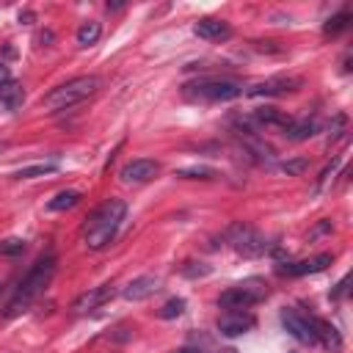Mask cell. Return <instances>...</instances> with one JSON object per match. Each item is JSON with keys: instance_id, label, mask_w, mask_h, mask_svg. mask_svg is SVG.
Returning a JSON list of instances; mask_svg holds the SVG:
<instances>
[{"instance_id": "obj_1", "label": "cell", "mask_w": 353, "mask_h": 353, "mask_svg": "<svg viewBox=\"0 0 353 353\" xmlns=\"http://www.w3.org/2000/svg\"><path fill=\"white\" fill-rule=\"evenodd\" d=\"M127 215V201L124 199H105L83 223V243L91 251H102L113 243L116 232L121 229Z\"/></svg>"}, {"instance_id": "obj_2", "label": "cell", "mask_w": 353, "mask_h": 353, "mask_svg": "<svg viewBox=\"0 0 353 353\" xmlns=\"http://www.w3.org/2000/svg\"><path fill=\"white\" fill-rule=\"evenodd\" d=\"M52 273H55V254H52V251H47L44 256H39V259H36V265H33V268L25 273V279L19 281V287H17L14 298H11V301H8V306H6V317H14V314L25 312V309L36 301V295L50 284Z\"/></svg>"}, {"instance_id": "obj_3", "label": "cell", "mask_w": 353, "mask_h": 353, "mask_svg": "<svg viewBox=\"0 0 353 353\" xmlns=\"http://www.w3.org/2000/svg\"><path fill=\"white\" fill-rule=\"evenodd\" d=\"M99 88V77L97 74H83V77H72L61 85H55L52 91H47L41 97V108L47 110H66V108H74L77 102L88 99L91 94H97Z\"/></svg>"}, {"instance_id": "obj_4", "label": "cell", "mask_w": 353, "mask_h": 353, "mask_svg": "<svg viewBox=\"0 0 353 353\" xmlns=\"http://www.w3.org/2000/svg\"><path fill=\"white\" fill-rule=\"evenodd\" d=\"M182 94L188 99H201V102H229L243 94V85L232 77H199L193 83H185Z\"/></svg>"}, {"instance_id": "obj_5", "label": "cell", "mask_w": 353, "mask_h": 353, "mask_svg": "<svg viewBox=\"0 0 353 353\" xmlns=\"http://www.w3.org/2000/svg\"><path fill=\"white\" fill-rule=\"evenodd\" d=\"M265 298H268V284L262 279H245V281L229 287L226 292H221L218 306H223V309H248V306H254Z\"/></svg>"}, {"instance_id": "obj_6", "label": "cell", "mask_w": 353, "mask_h": 353, "mask_svg": "<svg viewBox=\"0 0 353 353\" xmlns=\"http://www.w3.org/2000/svg\"><path fill=\"white\" fill-rule=\"evenodd\" d=\"M226 240H229V245H232L240 256H248V259L262 256V254L270 248V243L265 240V234L256 232V229L248 226V223H232V226L226 229Z\"/></svg>"}, {"instance_id": "obj_7", "label": "cell", "mask_w": 353, "mask_h": 353, "mask_svg": "<svg viewBox=\"0 0 353 353\" xmlns=\"http://www.w3.org/2000/svg\"><path fill=\"white\" fill-rule=\"evenodd\" d=\"M281 325L287 328V334L292 339H298L301 345H314V325H312V314H301L298 309H284L281 312Z\"/></svg>"}, {"instance_id": "obj_8", "label": "cell", "mask_w": 353, "mask_h": 353, "mask_svg": "<svg viewBox=\"0 0 353 353\" xmlns=\"http://www.w3.org/2000/svg\"><path fill=\"white\" fill-rule=\"evenodd\" d=\"M113 295H116L113 284H99V287H91V290H85L83 295H77V298H74V303H72V312H74V314H85V312H94V309L105 306L108 301H113Z\"/></svg>"}, {"instance_id": "obj_9", "label": "cell", "mask_w": 353, "mask_h": 353, "mask_svg": "<svg viewBox=\"0 0 353 353\" xmlns=\"http://www.w3.org/2000/svg\"><path fill=\"white\" fill-rule=\"evenodd\" d=\"M298 88H301V77H270V80L251 85L245 94L248 97H284V94H292Z\"/></svg>"}, {"instance_id": "obj_10", "label": "cell", "mask_w": 353, "mask_h": 353, "mask_svg": "<svg viewBox=\"0 0 353 353\" xmlns=\"http://www.w3.org/2000/svg\"><path fill=\"white\" fill-rule=\"evenodd\" d=\"M157 171H160V165H157L154 160H149V157H138V160H130V163L121 168L119 176H121V182H127V185H143V182L154 179Z\"/></svg>"}, {"instance_id": "obj_11", "label": "cell", "mask_w": 353, "mask_h": 353, "mask_svg": "<svg viewBox=\"0 0 353 353\" xmlns=\"http://www.w3.org/2000/svg\"><path fill=\"white\" fill-rule=\"evenodd\" d=\"M254 323H256L254 314L240 312V309H226V314H221V320H218V331L223 336H240V334L251 331Z\"/></svg>"}, {"instance_id": "obj_12", "label": "cell", "mask_w": 353, "mask_h": 353, "mask_svg": "<svg viewBox=\"0 0 353 353\" xmlns=\"http://www.w3.org/2000/svg\"><path fill=\"white\" fill-rule=\"evenodd\" d=\"M331 262H334V256H331V254H317V256H312V259L284 262V265H279V273H281V276H306V273H320V270H325Z\"/></svg>"}, {"instance_id": "obj_13", "label": "cell", "mask_w": 353, "mask_h": 353, "mask_svg": "<svg viewBox=\"0 0 353 353\" xmlns=\"http://www.w3.org/2000/svg\"><path fill=\"white\" fill-rule=\"evenodd\" d=\"M193 33H196L199 39H207V41H226V39L232 36V28H229V22H223V19L207 17V19H199V22L193 25Z\"/></svg>"}, {"instance_id": "obj_14", "label": "cell", "mask_w": 353, "mask_h": 353, "mask_svg": "<svg viewBox=\"0 0 353 353\" xmlns=\"http://www.w3.org/2000/svg\"><path fill=\"white\" fill-rule=\"evenodd\" d=\"M157 290H160V279H157V276H138V279H132V281L121 290V295H124L127 301H146V298H152Z\"/></svg>"}, {"instance_id": "obj_15", "label": "cell", "mask_w": 353, "mask_h": 353, "mask_svg": "<svg viewBox=\"0 0 353 353\" xmlns=\"http://www.w3.org/2000/svg\"><path fill=\"white\" fill-rule=\"evenodd\" d=\"M312 325H314V339L323 342L328 350H339L342 347V336H339L336 325H331L328 320H320V317H312Z\"/></svg>"}, {"instance_id": "obj_16", "label": "cell", "mask_w": 353, "mask_h": 353, "mask_svg": "<svg viewBox=\"0 0 353 353\" xmlns=\"http://www.w3.org/2000/svg\"><path fill=\"white\" fill-rule=\"evenodd\" d=\"M251 121L254 124H265V127H281V130H287L292 119L284 110H279V108H256L251 113Z\"/></svg>"}, {"instance_id": "obj_17", "label": "cell", "mask_w": 353, "mask_h": 353, "mask_svg": "<svg viewBox=\"0 0 353 353\" xmlns=\"http://www.w3.org/2000/svg\"><path fill=\"white\" fill-rule=\"evenodd\" d=\"M0 105H3L6 110H19V108L25 105V88H22L19 83H14V80L3 83V85H0Z\"/></svg>"}, {"instance_id": "obj_18", "label": "cell", "mask_w": 353, "mask_h": 353, "mask_svg": "<svg viewBox=\"0 0 353 353\" xmlns=\"http://www.w3.org/2000/svg\"><path fill=\"white\" fill-rule=\"evenodd\" d=\"M317 132V121L314 119H292L290 121V127L284 130V135L290 138V141H309L312 135Z\"/></svg>"}, {"instance_id": "obj_19", "label": "cell", "mask_w": 353, "mask_h": 353, "mask_svg": "<svg viewBox=\"0 0 353 353\" xmlns=\"http://www.w3.org/2000/svg\"><path fill=\"white\" fill-rule=\"evenodd\" d=\"M77 204H80V193L77 190H61L55 199L47 201V210L50 212H66V210H72Z\"/></svg>"}, {"instance_id": "obj_20", "label": "cell", "mask_w": 353, "mask_h": 353, "mask_svg": "<svg viewBox=\"0 0 353 353\" xmlns=\"http://www.w3.org/2000/svg\"><path fill=\"white\" fill-rule=\"evenodd\" d=\"M99 36H102V25H99L97 19H88V22H83V25L77 28V44H80V47L97 44Z\"/></svg>"}, {"instance_id": "obj_21", "label": "cell", "mask_w": 353, "mask_h": 353, "mask_svg": "<svg viewBox=\"0 0 353 353\" xmlns=\"http://www.w3.org/2000/svg\"><path fill=\"white\" fill-rule=\"evenodd\" d=\"M174 176H179V179H215L218 171L207 168V165H188V168H176Z\"/></svg>"}, {"instance_id": "obj_22", "label": "cell", "mask_w": 353, "mask_h": 353, "mask_svg": "<svg viewBox=\"0 0 353 353\" xmlns=\"http://www.w3.org/2000/svg\"><path fill=\"white\" fill-rule=\"evenodd\" d=\"M58 168V163H36V165H22L19 171H14L17 179H33V176H44L52 174Z\"/></svg>"}, {"instance_id": "obj_23", "label": "cell", "mask_w": 353, "mask_h": 353, "mask_svg": "<svg viewBox=\"0 0 353 353\" xmlns=\"http://www.w3.org/2000/svg\"><path fill=\"white\" fill-rule=\"evenodd\" d=\"M185 312V298H171V301H165L163 306H160V317L163 320H174V317H179Z\"/></svg>"}, {"instance_id": "obj_24", "label": "cell", "mask_w": 353, "mask_h": 353, "mask_svg": "<svg viewBox=\"0 0 353 353\" xmlns=\"http://www.w3.org/2000/svg\"><path fill=\"white\" fill-rule=\"evenodd\" d=\"M279 168H281V171H284L287 176H301V174H303V171L309 168V160H306V157H295V160H284V163H281Z\"/></svg>"}, {"instance_id": "obj_25", "label": "cell", "mask_w": 353, "mask_h": 353, "mask_svg": "<svg viewBox=\"0 0 353 353\" xmlns=\"http://www.w3.org/2000/svg\"><path fill=\"white\" fill-rule=\"evenodd\" d=\"M347 22H350V14H347V11H342V14L331 17V19L325 22V28H323V30H325L328 36H336L339 30H345V28H347Z\"/></svg>"}, {"instance_id": "obj_26", "label": "cell", "mask_w": 353, "mask_h": 353, "mask_svg": "<svg viewBox=\"0 0 353 353\" xmlns=\"http://www.w3.org/2000/svg\"><path fill=\"white\" fill-rule=\"evenodd\" d=\"M22 251H25V240H19V237H11V240H3L0 243V254L14 256V254H22Z\"/></svg>"}, {"instance_id": "obj_27", "label": "cell", "mask_w": 353, "mask_h": 353, "mask_svg": "<svg viewBox=\"0 0 353 353\" xmlns=\"http://www.w3.org/2000/svg\"><path fill=\"white\" fill-rule=\"evenodd\" d=\"M182 273H185L188 279H196V276H207V273H210V265H204V262H188V265L182 268Z\"/></svg>"}, {"instance_id": "obj_28", "label": "cell", "mask_w": 353, "mask_h": 353, "mask_svg": "<svg viewBox=\"0 0 353 353\" xmlns=\"http://www.w3.org/2000/svg\"><path fill=\"white\" fill-rule=\"evenodd\" d=\"M345 292H347V276H345V279H342V281L336 284V290L331 292V298H334V301H339V298H342Z\"/></svg>"}, {"instance_id": "obj_29", "label": "cell", "mask_w": 353, "mask_h": 353, "mask_svg": "<svg viewBox=\"0 0 353 353\" xmlns=\"http://www.w3.org/2000/svg\"><path fill=\"white\" fill-rule=\"evenodd\" d=\"M8 80H11V74H8V69L0 63V85H3V83H8Z\"/></svg>"}, {"instance_id": "obj_30", "label": "cell", "mask_w": 353, "mask_h": 353, "mask_svg": "<svg viewBox=\"0 0 353 353\" xmlns=\"http://www.w3.org/2000/svg\"><path fill=\"white\" fill-rule=\"evenodd\" d=\"M174 353H199L196 347H179V350H174Z\"/></svg>"}, {"instance_id": "obj_31", "label": "cell", "mask_w": 353, "mask_h": 353, "mask_svg": "<svg viewBox=\"0 0 353 353\" xmlns=\"http://www.w3.org/2000/svg\"><path fill=\"white\" fill-rule=\"evenodd\" d=\"M221 353H237V350H234V347H223Z\"/></svg>"}, {"instance_id": "obj_32", "label": "cell", "mask_w": 353, "mask_h": 353, "mask_svg": "<svg viewBox=\"0 0 353 353\" xmlns=\"http://www.w3.org/2000/svg\"><path fill=\"white\" fill-rule=\"evenodd\" d=\"M3 149H6V143H3V141H0V152H3Z\"/></svg>"}]
</instances>
